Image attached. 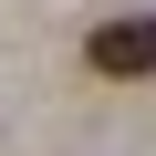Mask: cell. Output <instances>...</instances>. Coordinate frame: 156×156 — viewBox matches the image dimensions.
I'll use <instances>...</instances> for the list:
<instances>
[{"label":"cell","mask_w":156,"mask_h":156,"mask_svg":"<svg viewBox=\"0 0 156 156\" xmlns=\"http://www.w3.org/2000/svg\"><path fill=\"white\" fill-rule=\"evenodd\" d=\"M94 73H115V83L156 73V11H135V21H104V31H94Z\"/></svg>","instance_id":"cell-1"}]
</instances>
